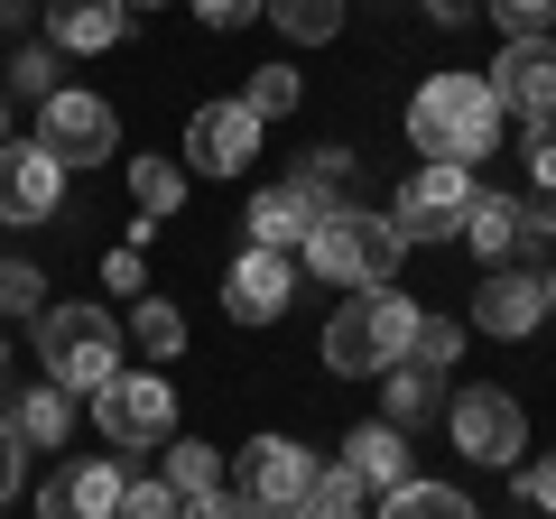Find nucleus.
<instances>
[{
	"label": "nucleus",
	"instance_id": "f257e3e1",
	"mask_svg": "<svg viewBox=\"0 0 556 519\" xmlns=\"http://www.w3.org/2000/svg\"><path fill=\"white\" fill-rule=\"evenodd\" d=\"M408 149H417V159H445V167H482L501 149V93H492V75H464V65L427 75L417 102H408Z\"/></svg>",
	"mask_w": 556,
	"mask_h": 519
},
{
	"label": "nucleus",
	"instance_id": "f03ea898",
	"mask_svg": "<svg viewBox=\"0 0 556 519\" xmlns=\"http://www.w3.org/2000/svg\"><path fill=\"white\" fill-rule=\"evenodd\" d=\"M417 316H427V306L399 298V288H343V306L325 316V343H316L325 371H343V380H380L390 362H408Z\"/></svg>",
	"mask_w": 556,
	"mask_h": 519
},
{
	"label": "nucleus",
	"instance_id": "7ed1b4c3",
	"mask_svg": "<svg viewBox=\"0 0 556 519\" xmlns=\"http://www.w3.org/2000/svg\"><path fill=\"white\" fill-rule=\"evenodd\" d=\"M399 260H408L399 223L390 214H362V204H343V214H325L316 232H306V269H316L325 288H390Z\"/></svg>",
	"mask_w": 556,
	"mask_h": 519
},
{
	"label": "nucleus",
	"instance_id": "20e7f679",
	"mask_svg": "<svg viewBox=\"0 0 556 519\" xmlns=\"http://www.w3.org/2000/svg\"><path fill=\"white\" fill-rule=\"evenodd\" d=\"M38 362H47L56 390L93 400L102 380L121 371V325L102 316V306H47V316H38Z\"/></svg>",
	"mask_w": 556,
	"mask_h": 519
},
{
	"label": "nucleus",
	"instance_id": "39448f33",
	"mask_svg": "<svg viewBox=\"0 0 556 519\" xmlns=\"http://www.w3.org/2000/svg\"><path fill=\"white\" fill-rule=\"evenodd\" d=\"M445 436H455V455L482 464V473H519V464H529V408H519L510 390H492V380H473V390L445 400Z\"/></svg>",
	"mask_w": 556,
	"mask_h": 519
},
{
	"label": "nucleus",
	"instance_id": "423d86ee",
	"mask_svg": "<svg viewBox=\"0 0 556 519\" xmlns=\"http://www.w3.org/2000/svg\"><path fill=\"white\" fill-rule=\"evenodd\" d=\"M93 427L121 455H159V445L177 436V390H167L159 371H112L93 390Z\"/></svg>",
	"mask_w": 556,
	"mask_h": 519
},
{
	"label": "nucleus",
	"instance_id": "0eeeda50",
	"mask_svg": "<svg viewBox=\"0 0 556 519\" xmlns=\"http://www.w3.org/2000/svg\"><path fill=\"white\" fill-rule=\"evenodd\" d=\"M316 473H325V464L306 455L298 436H251V445H241V464H232V492L251 501L260 519H306Z\"/></svg>",
	"mask_w": 556,
	"mask_h": 519
},
{
	"label": "nucleus",
	"instance_id": "6e6552de",
	"mask_svg": "<svg viewBox=\"0 0 556 519\" xmlns=\"http://www.w3.org/2000/svg\"><path fill=\"white\" fill-rule=\"evenodd\" d=\"M473 167H445V159H417V177L390 195V223H399V241H464V214H473Z\"/></svg>",
	"mask_w": 556,
	"mask_h": 519
},
{
	"label": "nucleus",
	"instance_id": "1a4fd4ad",
	"mask_svg": "<svg viewBox=\"0 0 556 519\" xmlns=\"http://www.w3.org/2000/svg\"><path fill=\"white\" fill-rule=\"evenodd\" d=\"M38 149H56L65 167H102V159H121V112L102 93L56 84V93L38 102Z\"/></svg>",
	"mask_w": 556,
	"mask_h": 519
},
{
	"label": "nucleus",
	"instance_id": "9d476101",
	"mask_svg": "<svg viewBox=\"0 0 556 519\" xmlns=\"http://www.w3.org/2000/svg\"><path fill=\"white\" fill-rule=\"evenodd\" d=\"M65 177H75V167H65L56 149H38V140H0V223H10V232H28V223H56Z\"/></svg>",
	"mask_w": 556,
	"mask_h": 519
},
{
	"label": "nucleus",
	"instance_id": "9b49d317",
	"mask_svg": "<svg viewBox=\"0 0 556 519\" xmlns=\"http://www.w3.org/2000/svg\"><path fill=\"white\" fill-rule=\"evenodd\" d=\"M260 130L269 121L251 102H195V121H186V177H241L260 159Z\"/></svg>",
	"mask_w": 556,
	"mask_h": 519
},
{
	"label": "nucleus",
	"instance_id": "f8f14e48",
	"mask_svg": "<svg viewBox=\"0 0 556 519\" xmlns=\"http://www.w3.org/2000/svg\"><path fill=\"white\" fill-rule=\"evenodd\" d=\"M473 334H492V343H519V334H538L547 325V279L538 269H519V260H501V269H482V288H473Z\"/></svg>",
	"mask_w": 556,
	"mask_h": 519
},
{
	"label": "nucleus",
	"instance_id": "ddd939ff",
	"mask_svg": "<svg viewBox=\"0 0 556 519\" xmlns=\"http://www.w3.org/2000/svg\"><path fill=\"white\" fill-rule=\"evenodd\" d=\"M288 298H298V260L269 251V241H251V251L223 269V306H232V325H278Z\"/></svg>",
	"mask_w": 556,
	"mask_h": 519
},
{
	"label": "nucleus",
	"instance_id": "4468645a",
	"mask_svg": "<svg viewBox=\"0 0 556 519\" xmlns=\"http://www.w3.org/2000/svg\"><path fill=\"white\" fill-rule=\"evenodd\" d=\"M121 492H130V473L112 455H75L38 482V519H121Z\"/></svg>",
	"mask_w": 556,
	"mask_h": 519
},
{
	"label": "nucleus",
	"instance_id": "2eb2a0df",
	"mask_svg": "<svg viewBox=\"0 0 556 519\" xmlns=\"http://www.w3.org/2000/svg\"><path fill=\"white\" fill-rule=\"evenodd\" d=\"M492 93H501V112L547 121V112H556V38H501Z\"/></svg>",
	"mask_w": 556,
	"mask_h": 519
},
{
	"label": "nucleus",
	"instance_id": "dca6fc26",
	"mask_svg": "<svg viewBox=\"0 0 556 519\" xmlns=\"http://www.w3.org/2000/svg\"><path fill=\"white\" fill-rule=\"evenodd\" d=\"M130 0H47V38L65 47V56H112L121 38H130Z\"/></svg>",
	"mask_w": 556,
	"mask_h": 519
},
{
	"label": "nucleus",
	"instance_id": "f3484780",
	"mask_svg": "<svg viewBox=\"0 0 556 519\" xmlns=\"http://www.w3.org/2000/svg\"><path fill=\"white\" fill-rule=\"evenodd\" d=\"M343 473H353L362 492H399V482L417 473V464H408V427H390V418L353 427V436H343Z\"/></svg>",
	"mask_w": 556,
	"mask_h": 519
},
{
	"label": "nucleus",
	"instance_id": "a211bd4d",
	"mask_svg": "<svg viewBox=\"0 0 556 519\" xmlns=\"http://www.w3.org/2000/svg\"><path fill=\"white\" fill-rule=\"evenodd\" d=\"M241 223H251V241H269V251H306V232H316V204L278 177V186H260V195H251V214H241Z\"/></svg>",
	"mask_w": 556,
	"mask_h": 519
},
{
	"label": "nucleus",
	"instance_id": "6ab92c4d",
	"mask_svg": "<svg viewBox=\"0 0 556 519\" xmlns=\"http://www.w3.org/2000/svg\"><path fill=\"white\" fill-rule=\"evenodd\" d=\"M445 408V371H427V362H390L380 371V418L390 427H427Z\"/></svg>",
	"mask_w": 556,
	"mask_h": 519
},
{
	"label": "nucleus",
	"instance_id": "aec40b11",
	"mask_svg": "<svg viewBox=\"0 0 556 519\" xmlns=\"http://www.w3.org/2000/svg\"><path fill=\"white\" fill-rule=\"evenodd\" d=\"M10 427H20V445H47V455H56V445L75 436V390H56V380L20 390V400H10Z\"/></svg>",
	"mask_w": 556,
	"mask_h": 519
},
{
	"label": "nucleus",
	"instance_id": "412c9836",
	"mask_svg": "<svg viewBox=\"0 0 556 519\" xmlns=\"http://www.w3.org/2000/svg\"><path fill=\"white\" fill-rule=\"evenodd\" d=\"M464 241H473L482 269L519 260V195H473V214H464Z\"/></svg>",
	"mask_w": 556,
	"mask_h": 519
},
{
	"label": "nucleus",
	"instance_id": "4be33fe9",
	"mask_svg": "<svg viewBox=\"0 0 556 519\" xmlns=\"http://www.w3.org/2000/svg\"><path fill=\"white\" fill-rule=\"evenodd\" d=\"M130 204L149 223H167L186 204V159H149V149H139V159H130Z\"/></svg>",
	"mask_w": 556,
	"mask_h": 519
},
{
	"label": "nucleus",
	"instance_id": "5701e85b",
	"mask_svg": "<svg viewBox=\"0 0 556 519\" xmlns=\"http://www.w3.org/2000/svg\"><path fill=\"white\" fill-rule=\"evenodd\" d=\"M380 519H482V510L455 492V482H417L408 473L399 492H380Z\"/></svg>",
	"mask_w": 556,
	"mask_h": 519
},
{
	"label": "nucleus",
	"instance_id": "b1692460",
	"mask_svg": "<svg viewBox=\"0 0 556 519\" xmlns=\"http://www.w3.org/2000/svg\"><path fill=\"white\" fill-rule=\"evenodd\" d=\"M159 473L177 482V501L223 492V455H214V445H195V436H167V445H159Z\"/></svg>",
	"mask_w": 556,
	"mask_h": 519
},
{
	"label": "nucleus",
	"instance_id": "393cba45",
	"mask_svg": "<svg viewBox=\"0 0 556 519\" xmlns=\"http://www.w3.org/2000/svg\"><path fill=\"white\" fill-rule=\"evenodd\" d=\"M343 10H353V0H269L278 38H298V47H334L343 38Z\"/></svg>",
	"mask_w": 556,
	"mask_h": 519
},
{
	"label": "nucleus",
	"instance_id": "a878e982",
	"mask_svg": "<svg viewBox=\"0 0 556 519\" xmlns=\"http://www.w3.org/2000/svg\"><path fill=\"white\" fill-rule=\"evenodd\" d=\"M130 343H139L149 362H177V353H186V316H177L167 298H130Z\"/></svg>",
	"mask_w": 556,
	"mask_h": 519
},
{
	"label": "nucleus",
	"instance_id": "bb28decb",
	"mask_svg": "<svg viewBox=\"0 0 556 519\" xmlns=\"http://www.w3.org/2000/svg\"><path fill=\"white\" fill-rule=\"evenodd\" d=\"M0 316H47V269L38 260H0Z\"/></svg>",
	"mask_w": 556,
	"mask_h": 519
},
{
	"label": "nucleus",
	"instance_id": "cd10ccee",
	"mask_svg": "<svg viewBox=\"0 0 556 519\" xmlns=\"http://www.w3.org/2000/svg\"><path fill=\"white\" fill-rule=\"evenodd\" d=\"M298 93H306V84L288 75V65H251V84H241V102H251L260 121H288V112H298Z\"/></svg>",
	"mask_w": 556,
	"mask_h": 519
},
{
	"label": "nucleus",
	"instance_id": "c85d7f7f",
	"mask_svg": "<svg viewBox=\"0 0 556 519\" xmlns=\"http://www.w3.org/2000/svg\"><path fill=\"white\" fill-rule=\"evenodd\" d=\"M56 56H65L56 38L20 47V56H10V93H20V102H47V93H56Z\"/></svg>",
	"mask_w": 556,
	"mask_h": 519
},
{
	"label": "nucleus",
	"instance_id": "c756f323",
	"mask_svg": "<svg viewBox=\"0 0 556 519\" xmlns=\"http://www.w3.org/2000/svg\"><path fill=\"white\" fill-rule=\"evenodd\" d=\"M408 362H427V371H455V362H464V325H455V316H417Z\"/></svg>",
	"mask_w": 556,
	"mask_h": 519
},
{
	"label": "nucleus",
	"instance_id": "7c9ffc66",
	"mask_svg": "<svg viewBox=\"0 0 556 519\" xmlns=\"http://www.w3.org/2000/svg\"><path fill=\"white\" fill-rule=\"evenodd\" d=\"M121 519H186V501H177V482H167V473H130Z\"/></svg>",
	"mask_w": 556,
	"mask_h": 519
},
{
	"label": "nucleus",
	"instance_id": "2f4dec72",
	"mask_svg": "<svg viewBox=\"0 0 556 519\" xmlns=\"http://www.w3.org/2000/svg\"><path fill=\"white\" fill-rule=\"evenodd\" d=\"M482 10L501 20V38H547L556 28V0H482Z\"/></svg>",
	"mask_w": 556,
	"mask_h": 519
},
{
	"label": "nucleus",
	"instance_id": "473e14b6",
	"mask_svg": "<svg viewBox=\"0 0 556 519\" xmlns=\"http://www.w3.org/2000/svg\"><path fill=\"white\" fill-rule=\"evenodd\" d=\"M214 38H232V28H251V20H269V0H186Z\"/></svg>",
	"mask_w": 556,
	"mask_h": 519
},
{
	"label": "nucleus",
	"instance_id": "72a5a7b5",
	"mask_svg": "<svg viewBox=\"0 0 556 519\" xmlns=\"http://www.w3.org/2000/svg\"><path fill=\"white\" fill-rule=\"evenodd\" d=\"M529 186H538V195H556V112L529 121Z\"/></svg>",
	"mask_w": 556,
	"mask_h": 519
},
{
	"label": "nucleus",
	"instance_id": "f704fd0d",
	"mask_svg": "<svg viewBox=\"0 0 556 519\" xmlns=\"http://www.w3.org/2000/svg\"><path fill=\"white\" fill-rule=\"evenodd\" d=\"M102 288H112V298H149V260H139V241L102 260Z\"/></svg>",
	"mask_w": 556,
	"mask_h": 519
},
{
	"label": "nucleus",
	"instance_id": "c9c22d12",
	"mask_svg": "<svg viewBox=\"0 0 556 519\" xmlns=\"http://www.w3.org/2000/svg\"><path fill=\"white\" fill-rule=\"evenodd\" d=\"M519 492H529V510H538V519H556V445H547L538 464H519Z\"/></svg>",
	"mask_w": 556,
	"mask_h": 519
},
{
	"label": "nucleus",
	"instance_id": "e433bc0d",
	"mask_svg": "<svg viewBox=\"0 0 556 519\" xmlns=\"http://www.w3.org/2000/svg\"><path fill=\"white\" fill-rule=\"evenodd\" d=\"M20 482H28V445H20V427L0 418V501H20Z\"/></svg>",
	"mask_w": 556,
	"mask_h": 519
},
{
	"label": "nucleus",
	"instance_id": "4c0bfd02",
	"mask_svg": "<svg viewBox=\"0 0 556 519\" xmlns=\"http://www.w3.org/2000/svg\"><path fill=\"white\" fill-rule=\"evenodd\" d=\"M186 519H260V510H251V501L232 492V482H223V492H204V501H186Z\"/></svg>",
	"mask_w": 556,
	"mask_h": 519
},
{
	"label": "nucleus",
	"instance_id": "58836bf2",
	"mask_svg": "<svg viewBox=\"0 0 556 519\" xmlns=\"http://www.w3.org/2000/svg\"><path fill=\"white\" fill-rule=\"evenodd\" d=\"M427 20H437V28H464V20H482V0H427Z\"/></svg>",
	"mask_w": 556,
	"mask_h": 519
},
{
	"label": "nucleus",
	"instance_id": "ea45409f",
	"mask_svg": "<svg viewBox=\"0 0 556 519\" xmlns=\"http://www.w3.org/2000/svg\"><path fill=\"white\" fill-rule=\"evenodd\" d=\"M306 519H362V501H343V510H306Z\"/></svg>",
	"mask_w": 556,
	"mask_h": 519
},
{
	"label": "nucleus",
	"instance_id": "a19ab883",
	"mask_svg": "<svg viewBox=\"0 0 556 519\" xmlns=\"http://www.w3.org/2000/svg\"><path fill=\"white\" fill-rule=\"evenodd\" d=\"M0 140H10V93H0Z\"/></svg>",
	"mask_w": 556,
	"mask_h": 519
},
{
	"label": "nucleus",
	"instance_id": "79ce46f5",
	"mask_svg": "<svg viewBox=\"0 0 556 519\" xmlns=\"http://www.w3.org/2000/svg\"><path fill=\"white\" fill-rule=\"evenodd\" d=\"M0 371H10V334H0Z\"/></svg>",
	"mask_w": 556,
	"mask_h": 519
},
{
	"label": "nucleus",
	"instance_id": "37998d69",
	"mask_svg": "<svg viewBox=\"0 0 556 519\" xmlns=\"http://www.w3.org/2000/svg\"><path fill=\"white\" fill-rule=\"evenodd\" d=\"M547 316H556V279H547Z\"/></svg>",
	"mask_w": 556,
	"mask_h": 519
},
{
	"label": "nucleus",
	"instance_id": "c03bdc74",
	"mask_svg": "<svg viewBox=\"0 0 556 519\" xmlns=\"http://www.w3.org/2000/svg\"><path fill=\"white\" fill-rule=\"evenodd\" d=\"M0 10H28V0H0Z\"/></svg>",
	"mask_w": 556,
	"mask_h": 519
},
{
	"label": "nucleus",
	"instance_id": "a18cd8bd",
	"mask_svg": "<svg viewBox=\"0 0 556 519\" xmlns=\"http://www.w3.org/2000/svg\"><path fill=\"white\" fill-rule=\"evenodd\" d=\"M130 10H149V0H130Z\"/></svg>",
	"mask_w": 556,
	"mask_h": 519
},
{
	"label": "nucleus",
	"instance_id": "49530a36",
	"mask_svg": "<svg viewBox=\"0 0 556 519\" xmlns=\"http://www.w3.org/2000/svg\"><path fill=\"white\" fill-rule=\"evenodd\" d=\"M0 20H10V10H0Z\"/></svg>",
	"mask_w": 556,
	"mask_h": 519
}]
</instances>
